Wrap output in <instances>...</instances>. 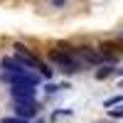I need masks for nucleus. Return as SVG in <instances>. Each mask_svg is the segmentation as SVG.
Wrapping results in <instances>:
<instances>
[{
    "label": "nucleus",
    "instance_id": "1",
    "mask_svg": "<svg viewBox=\"0 0 123 123\" xmlns=\"http://www.w3.org/2000/svg\"><path fill=\"white\" fill-rule=\"evenodd\" d=\"M0 81H3L5 86H35V89H39V84H42V79H39L35 71L25 69L10 54L0 59Z\"/></svg>",
    "mask_w": 123,
    "mask_h": 123
},
{
    "label": "nucleus",
    "instance_id": "2",
    "mask_svg": "<svg viewBox=\"0 0 123 123\" xmlns=\"http://www.w3.org/2000/svg\"><path fill=\"white\" fill-rule=\"evenodd\" d=\"M10 49H12V54H10V57H12L15 62H20L25 69L35 71L39 79H47V81H49V79L54 76V69L49 67L37 52H32L27 44H22V42H12V44H10Z\"/></svg>",
    "mask_w": 123,
    "mask_h": 123
},
{
    "label": "nucleus",
    "instance_id": "3",
    "mask_svg": "<svg viewBox=\"0 0 123 123\" xmlns=\"http://www.w3.org/2000/svg\"><path fill=\"white\" fill-rule=\"evenodd\" d=\"M49 64H52L57 71H62V74H79V71H84L86 67L79 62V57L74 54V44L69 42H59L54 44L52 49H49Z\"/></svg>",
    "mask_w": 123,
    "mask_h": 123
},
{
    "label": "nucleus",
    "instance_id": "4",
    "mask_svg": "<svg viewBox=\"0 0 123 123\" xmlns=\"http://www.w3.org/2000/svg\"><path fill=\"white\" fill-rule=\"evenodd\" d=\"M10 111H12V116H17V118L35 121L39 113H42V106H39L37 101H27V104H15V101H10Z\"/></svg>",
    "mask_w": 123,
    "mask_h": 123
},
{
    "label": "nucleus",
    "instance_id": "5",
    "mask_svg": "<svg viewBox=\"0 0 123 123\" xmlns=\"http://www.w3.org/2000/svg\"><path fill=\"white\" fill-rule=\"evenodd\" d=\"M113 71H116V69L111 67V64H101V67L96 69V79H98V81H104V79H108L111 74H113Z\"/></svg>",
    "mask_w": 123,
    "mask_h": 123
},
{
    "label": "nucleus",
    "instance_id": "6",
    "mask_svg": "<svg viewBox=\"0 0 123 123\" xmlns=\"http://www.w3.org/2000/svg\"><path fill=\"white\" fill-rule=\"evenodd\" d=\"M123 104V94H118V96H111V98H106L104 101V108H113V106H121Z\"/></svg>",
    "mask_w": 123,
    "mask_h": 123
},
{
    "label": "nucleus",
    "instance_id": "7",
    "mask_svg": "<svg viewBox=\"0 0 123 123\" xmlns=\"http://www.w3.org/2000/svg\"><path fill=\"white\" fill-rule=\"evenodd\" d=\"M0 123H30V121H25V118H17V116H5V118H0Z\"/></svg>",
    "mask_w": 123,
    "mask_h": 123
},
{
    "label": "nucleus",
    "instance_id": "8",
    "mask_svg": "<svg viewBox=\"0 0 123 123\" xmlns=\"http://www.w3.org/2000/svg\"><path fill=\"white\" fill-rule=\"evenodd\" d=\"M64 116H71V108H64V111H52V121H57V118H64Z\"/></svg>",
    "mask_w": 123,
    "mask_h": 123
},
{
    "label": "nucleus",
    "instance_id": "9",
    "mask_svg": "<svg viewBox=\"0 0 123 123\" xmlns=\"http://www.w3.org/2000/svg\"><path fill=\"white\" fill-rule=\"evenodd\" d=\"M108 118H123V104L118 108H108Z\"/></svg>",
    "mask_w": 123,
    "mask_h": 123
}]
</instances>
